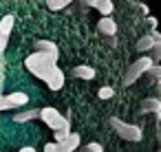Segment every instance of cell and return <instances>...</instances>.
<instances>
[{
    "instance_id": "cell-1",
    "label": "cell",
    "mask_w": 161,
    "mask_h": 152,
    "mask_svg": "<svg viewBox=\"0 0 161 152\" xmlns=\"http://www.w3.org/2000/svg\"><path fill=\"white\" fill-rule=\"evenodd\" d=\"M25 66H27L29 73H33L36 77H40L51 90H60L64 86V73L58 66V60H53V57L36 51V53H31L25 60Z\"/></svg>"
},
{
    "instance_id": "cell-2",
    "label": "cell",
    "mask_w": 161,
    "mask_h": 152,
    "mask_svg": "<svg viewBox=\"0 0 161 152\" xmlns=\"http://www.w3.org/2000/svg\"><path fill=\"white\" fill-rule=\"evenodd\" d=\"M38 119H42V121L55 132V143H62V141L71 134V121H69V117H64L60 110H55V108H51V106L40 108V117H38Z\"/></svg>"
},
{
    "instance_id": "cell-3",
    "label": "cell",
    "mask_w": 161,
    "mask_h": 152,
    "mask_svg": "<svg viewBox=\"0 0 161 152\" xmlns=\"http://www.w3.org/2000/svg\"><path fill=\"white\" fill-rule=\"evenodd\" d=\"M108 123H110V128H113L121 139H126V141L137 143V141H141V139H143L141 128H139V126H135V123H126V121H121V119H117V117H110V119H108Z\"/></svg>"
},
{
    "instance_id": "cell-4",
    "label": "cell",
    "mask_w": 161,
    "mask_h": 152,
    "mask_svg": "<svg viewBox=\"0 0 161 152\" xmlns=\"http://www.w3.org/2000/svg\"><path fill=\"white\" fill-rule=\"evenodd\" d=\"M152 66V60H150V55H143V57H139V60H135L128 68H126V75H124V86H132L137 79H141V75L148 71Z\"/></svg>"
},
{
    "instance_id": "cell-5",
    "label": "cell",
    "mask_w": 161,
    "mask_h": 152,
    "mask_svg": "<svg viewBox=\"0 0 161 152\" xmlns=\"http://www.w3.org/2000/svg\"><path fill=\"white\" fill-rule=\"evenodd\" d=\"M82 3L86 7H93L102 14V18H110V14L115 11V5H113V0H82Z\"/></svg>"
},
{
    "instance_id": "cell-6",
    "label": "cell",
    "mask_w": 161,
    "mask_h": 152,
    "mask_svg": "<svg viewBox=\"0 0 161 152\" xmlns=\"http://www.w3.org/2000/svg\"><path fill=\"white\" fill-rule=\"evenodd\" d=\"M36 51H38V53H44V55H49V57H53V60L60 57V49H58V44L51 42V40H38V42H36Z\"/></svg>"
},
{
    "instance_id": "cell-7",
    "label": "cell",
    "mask_w": 161,
    "mask_h": 152,
    "mask_svg": "<svg viewBox=\"0 0 161 152\" xmlns=\"http://www.w3.org/2000/svg\"><path fill=\"white\" fill-rule=\"evenodd\" d=\"M139 110L143 112V115H161V101H159V97H146L143 101H141V106H139Z\"/></svg>"
},
{
    "instance_id": "cell-8",
    "label": "cell",
    "mask_w": 161,
    "mask_h": 152,
    "mask_svg": "<svg viewBox=\"0 0 161 152\" xmlns=\"http://www.w3.org/2000/svg\"><path fill=\"white\" fill-rule=\"evenodd\" d=\"M97 29H99V33H104V35H115L117 33V22L113 20V18H102L99 22H97Z\"/></svg>"
},
{
    "instance_id": "cell-9",
    "label": "cell",
    "mask_w": 161,
    "mask_h": 152,
    "mask_svg": "<svg viewBox=\"0 0 161 152\" xmlns=\"http://www.w3.org/2000/svg\"><path fill=\"white\" fill-rule=\"evenodd\" d=\"M73 75H75L77 79H86V82H91V79H95V68H93V66H84V64H80V66L73 68Z\"/></svg>"
},
{
    "instance_id": "cell-10",
    "label": "cell",
    "mask_w": 161,
    "mask_h": 152,
    "mask_svg": "<svg viewBox=\"0 0 161 152\" xmlns=\"http://www.w3.org/2000/svg\"><path fill=\"white\" fill-rule=\"evenodd\" d=\"M161 77V66L159 64H152L143 75H141V79H146V86H152V84H157V79Z\"/></svg>"
},
{
    "instance_id": "cell-11",
    "label": "cell",
    "mask_w": 161,
    "mask_h": 152,
    "mask_svg": "<svg viewBox=\"0 0 161 152\" xmlns=\"http://www.w3.org/2000/svg\"><path fill=\"white\" fill-rule=\"evenodd\" d=\"M62 145H64L66 152H75V150L82 145V137H80V132H71V134L62 141Z\"/></svg>"
},
{
    "instance_id": "cell-12",
    "label": "cell",
    "mask_w": 161,
    "mask_h": 152,
    "mask_svg": "<svg viewBox=\"0 0 161 152\" xmlns=\"http://www.w3.org/2000/svg\"><path fill=\"white\" fill-rule=\"evenodd\" d=\"M14 24H16V18L9 14V16H5L3 20H0V35H3L7 42H9V35H11V29H14Z\"/></svg>"
},
{
    "instance_id": "cell-13",
    "label": "cell",
    "mask_w": 161,
    "mask_h": 152,
    "mask_svg": "<svg viewBox=\"0 0 161 152\" xmlns=\"http://www.w3.org/2000/svg\"><path fill=\"white\" fill-rule=\"evenodd\" d=\"M157 44V40L150 35V33H146V35H141L139 40H137V51H141V53H146V51H152V46Z\"/></svg>"
},
{
    "instance_id": "cell-14",
    "label": "cell",
    "mask_w": 161,
    "mask_h": 152,
    "mask_svg": "<svg viewBox=\"0 0 161 152\" xmlns=\"http://www.w3.org/2000/svg\"><path fill=\"white\" fill-rule=\"evenodd\" d=\"M7 101L11 104V108H18V106H27L29 104V97L27 93H11V95H5Z\"/></svg>"
},
{
    "instance_id": "cell-15",
    "label": "cell",
    "mask_w": 161,
    "mask_h": 152,
    "mask_svg": "<svg viewBox=\"0 0 161 152\" xmlns=\"http://www.w3.org/2000/svg\"><path fill=\"white\" fill-rule=\"evenodd\" d=\"M38 117H40V110L33 108V110H25V112L14 115V121H16V123H27V121H33V119H38Z\"/></svg>"
},
{
    "instance_id": "cell-16",
    "label": "cell",
    "mask_w": 161,
    "mask_h": 152,
    "mask_svg": "<svg viewBox=\"0 0 161 152\" xmlns=\"http://www.w3.org/2000/svg\"><path fill=\"white\" fill-rule=\"evenodd\" d=\"M73 0H47V5H49V9L51 11H60V9H64L66 5H71Z\"/></svg>"
},
{
    "instance_id": "cell-17",
    "label": "cell",
    "mask_w": 161,
    "mask_h": 152,
    "mask_svg": "<svg viewBox=\"0 0 161 152\" xmlns=\"http://www.w3.org/2000/svg\"><path fill=\"white\" fill-rule=\"evenodd\" d=\"M97 97L99 99H110V97H115V88L113 86H102L97 90Z\"/></svg>"
},
{
    "instance_id": "cell-18",
    "label": "cell",
    "mask_w": 161,
    "mask_h": 152,
    "mask_svg": "<svg viewBox=\"0 0 161 152\" xmlns=\"http://www.w3.org/2000/svg\"><path fill=\"white\" fill-rule=\"evenodd\" d=\"M77 152H104V148H102V143L93 141V143H86L84 148H77Z\"/></svg>"
},
{
    "instance_id": "cell-19",
    "label": "cell",
    "mask_w": 161,
    "mask_h": 152,
    "mask_svg": "<svg viewBox=\"0 0 161 152\" xmlns=\"http://www.w3.org/2000/svg\"><path fill=\"white\" fill-rule=\"evenodd\" d=\"M44 152H66V150H64V145H62V143L51 141V143H47V145H44Z\"/></svg>"
},
{
    "instance_id": "cell-20",
    "label": "cell",
    "mask_w": 161,
    "mask_h": 152,
    "mask_svg": "<svg viewBox=\"0 0 161 152\" xmlns=\"http://www.w3.org/2000/svg\"><path fill=\"white\" fill-rule=\"evenodd\" d=\"M3 86H5V55L0 53V95H3Z\"/></svg>"
},
{
    "instance_id": "cell-21",
    "label": "cell",
    "mask_w": 161,
    "mask_h": 152,
    "mask_svg": "<svg viewBox=\"0 0 161 152\" xmlns=\"http://www.w3.org/2000/svg\"><path fill=\"white\" fill-rule=\"evenodd\" d=\"M0 110H11V104L7 101L5 95H0Z\"/></svg>"
},
{
    "instance_id": "cell-22",
    "label": "cell",
    "mask_w": 161,
    "mask_h": 152,
    "mask_svg": "<svg viewBox=\"0 0 161 152\" xmlns=\"http://www.w3.org/2000/svg\"><path fill=\"white\" fill-rule=\"evenodd\" d=\"M5 49H7V40L0 35V53H5Z\"/></svg>"
},
{
    "instance_id": "cell-23",
    "label": "cell",
    "mask_w": 161,
    "mask_h": 152,
    "mask_svg": "<svg viewBox=\"0 0 161 152\" xmlns=\"http://www.w3.org/2000/svg\"><path fill=\"white\" fill-rule=\"evenodd\" d=\"M146 22H148L150 27H157V18H152V16H146Z\"/></svg>"
},
{
    "instance_id": "cell-24",
    "label": "cell",
    "mask_w": 161,
    "mask_h": 152,
    "mask_svg": "<svg viewBox=\"0 0 161 152\" xmlns=\"http://www.w3.org/2000/svg\"><path fill=\"white\" fill-rule=\"evenodd\" d=\"M20 152H36L31 145H25V148H20Z\"/></svg>"
},
{
    "instance_id": "cell-25",
    "label": "cell",
    "mask_w": 161,
    "mask_h": 152,
    "mask_svg": "<svg viewBox=\"0 0 161 152\" xmlns=\"http://www.w3.org/2000/svg\"><path fill=\"white\" fill-rule=\"evenodd\" d=\"M137 3H143V0H137Z\"/></svg>"
},
{
    "instance_id": "cell-26",
    "label": "cell",
    "mask_w": 161,
    "mask_h": 152,
    "mask_svg": "<svg viewBox=\"0 0 161 152\" xmlns=\"http://www.w3.org/2000/svg\"><path fill=\"white\" fill-rule=\"evenodd\" d=\"M157 152H161V150H157Z\"/></svg>"
}]
</instances>
